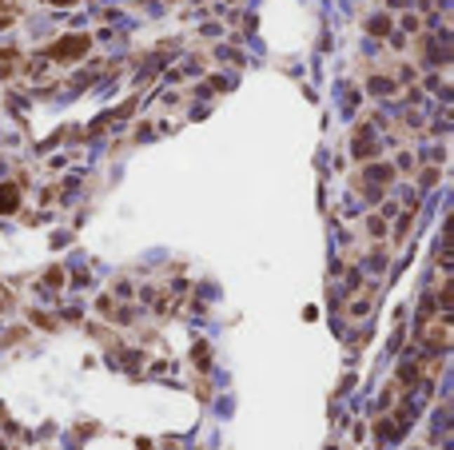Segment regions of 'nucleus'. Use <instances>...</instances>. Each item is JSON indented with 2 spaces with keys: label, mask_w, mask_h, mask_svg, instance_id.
I'll list each match as a JSON object with an SVG mask.
<instances>
[{
  "label": "nucleus",
  "mask_w": 454,
  "mask_h": 450,
  "mask_svg": "<svg viewBox=\"0 0 454 450\" xmlns=\"http://www.w3.org/2000/svg\"><path fill=\"white\" fill-rule=\"evenodd\" d=\"M56 4H72V0H56Z\"/></svg>",
  "instance_id": "4"
},
{
  "label": "nucleus",
  "mask_w": 454,
  "mask_h": 450,
  "mask_svg": "<svg viewBox=\"0 0 454 450\" xmlns=\"http://www.w3.org/2000/svg\"><path fill=\"white\" fill-rule=\"evenodd\" d=\"M88 44H92V40L76 32V37H64L60 44H52L48 56H52V60H80V56L88 52Z\"/></svg>",
  "instance_id": "1"
},
{
  "label": "nucleus",
  "mask_w": 454,
  "mask_h": 450,
  "mask_svg": "<svg viewBox=\"0 0 454 450\" xmlns=\"http://www.w3.org/2000/svg\"><path fill=\"white\" fill-rule=\"evenodd\" d=\"M20 207V187L16 183H0V216Z\"/></svg>",
  "instance_id": "2"
},
{
  "label": "nucleus",
  "mask_w": 454,
  "mask_h": 450,
  "mask_svg": "<svg viewBox=\"0 0 454 450\" xmlns=\"http://www.w3.org/2000/svg\"><path fill=\"white\" fill-rule=\"evenodd\" d=\"M355 156L359 159L375 156V132H370V128H359V132H355Z\"/></svg>",
  "instance_id": "3"
}]
</instances>
